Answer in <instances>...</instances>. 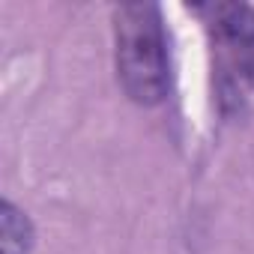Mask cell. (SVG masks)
I'll use <instances>...</instances> for the list:
<instances>
[{
  "instance_id": "1",
  "label": "cell",
  "mask_w": 254,
  "mask_h": 254,
  "mask_svg": "<svg viewBox=\"0 0 254 254\" xmlns=\"http://www.w3.org/2000/svg\"><path fill=\"white\" fill-rule=\"evenodd\" d=\"M117 75L138 105H159L171 87L168 33L156 3H120L114 9Z\"/></svg>"
},
{
  "instance_id": "2",
  "label": "cell",
  "mask_w": 254,
  "mask_h": 254,
  "mask_svg": "<svg viewBox=\"0 0 254 254\" xmlns=\"http://www.w3.org/2000/svg\"><path fill=\"white\" fill-rule=\"evenodd\" d=\"M206 12L233 72L254 84V9L245 3H215Z\"/></svg>"
},
{
  "instance_id": "3",
  "label": "cell",
  "mask_w": 254,
  "mask_h": 254,
  "mask_svg": "<svg viewBox=\"0 0 254 254\" xmlns=\"http://www.w3.org/2000/svg\"><path fill=\"white\" fill-rule=\"evenodd\" d=\"M0 236H3L0 239L3 254H27L33 245V227L27 215L9 200H3V206H0Z\"/></svg>"
}]
</instances>
